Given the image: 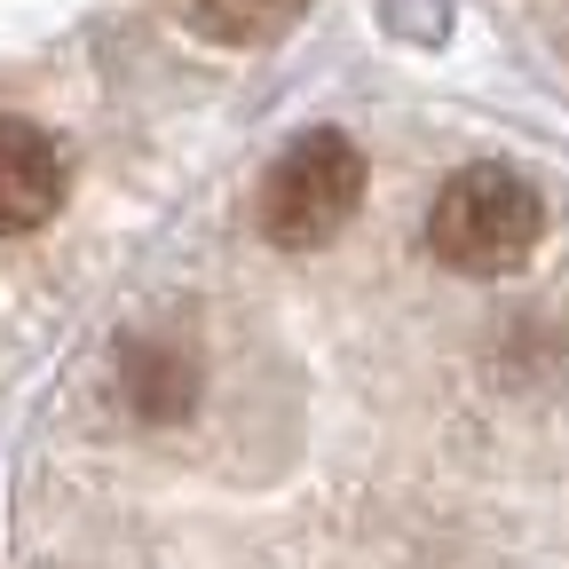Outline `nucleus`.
Listing matches in <instances>:
<instances>
[{"label":"nucleus","instance_id":"7ed1b4c3","mask_svg":"<svg viewBox=\"0 0 569 569\" xmlns=\"http://www.w3.org/2000/svg\"><path fill=\"white\" fill-rule=\"evenodd\" d=\"M63 206V151L32 119H0V238L40 230Z\"/></svg>","mask_w":569,"mask_h":569},{"label":"nucleus","instance_id":"f257e3e1","mask_svg":"<svg viewBox=\"0 0 569 569\" xmlns=\"http://www.w3.org/2000/svg\"><path fill=\"white\" fill-rule=\"evenodd\" d=\"M546 238V198L530 174L498 167V159H475L459 167L436 206H427V253L459 277H507L538 253Z\"/></svg>","mask_w":569,"mask_h":569},{"label":"nucleus","instance_id":"20e7f679","mask_svg":"<svg viewBox=\"0 0 569 569\" xmlns=\"http://www.w3.org/2000/svg\"><path fill=\"white\" fill-rule=\"evenodd\" d=\"M182 9H190V24H198L206 40L261 48V40H277V32H293L309 0H182Z\"/></svg>","mask_w":569,"mask_h":569},{"label":"nucleus","instance_id":"f03ea898","mask_svg":"<svg viewBox=\"0 0 569 569\" xmlns=\"http://www.w3.org/2000/svg\"><path fill=\"white\" fill-rule=\"evenodd\" d=\"M365 182H372V167L340 127H317L301 142H284L277 167L261 174V238L277 253H325L356 222Z\"/></svg>","mask_w":569,"mask_h":569}]
</instances>
